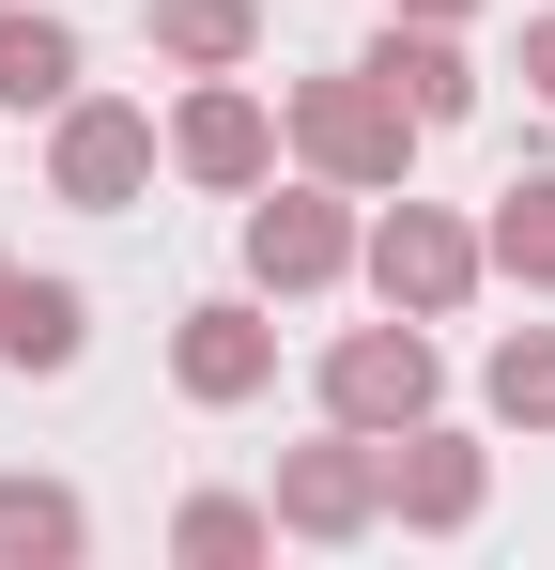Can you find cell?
I'll use <instances>...</instances> for the list:
<instances>
[{"label": "cell", "mask_w": 555, "mask_h": 570, "mask_svg": "<svg viewBox=\"0 0 555 570\" xmlns=\"http://www.w3.org/2000/svg\"><path fill=\"white\" fill-rule=\"evenodd\" d=\"M293 139H309V170H324V186H401V155H417L432 124L356 62V78H309V94H293Z\"/></svg>", "instance_id": "6da1fadb"}, {"label": "cell", "mask_w": 555, "mask_h": 570, "mask_svg": "<svg viewBox=\"0 0 555 570\" xmlns=\"http://www.w3.org/2000/svg\"><path fill=\"white\" fill-rule=\"evenodd\" d=\"M139 170H155V108H124V94H62L47 186L78 200V216H124V200H139Z\"/></svg>", "instance_id": "7a4b0ae2"}, {"label": "cell", "mask_w": 555, "mask_h": 570, "mask_svg": "<svg viewBox=\"0 0 555 570\" xmlns=\"http://www.w3.org/2000/svg\"><path fill=\"white\" fill-rule=\"evenodd\" d=\"M324 416H340V432H417V416H432V340H417V324H356V340L324 355Z\"/></svg>", "instance_id": "3957f363"}, {"label": "cell", "mask_w": 555, "mask_h": 570, "mask_svg": "<svg viewBox=\"0 0 555 570\" xmlns=\"http://www.w3.org/2000/svg\"><path fill=\"white\" fill-rule=\"evenodd\" d=\"M171 371H185V401H263V385H278V324H263V308H232V293H216V308H185Z\"/></svg>", "instance_id": "277c9868"}, {"label": "cell", "mask_w": 555, "mask_h": 570, "mask_svg": "<svg viewBox=\"0 0 555 570\" xmlns=\"http://www.w3.org/2000/svg\"><path fill=\"white\" fill-rule=\"evenodd\" d=\"M171 155L201 170V186H263V155H278V124H263V94H185V124H171Z\"/></svg>", "instance_id": "5b68a950"}, {"label": "cell", "mask_w": 555, "mask_h": 570, "mask_svg": "<svg viewBox=\"0 0 555 570\" xmlns=\"http://www.w3.org/2000/svg\"><path fill=\"white\" fill-rule=\"evenodd\" d=\"M370 278L401 293V308H463V278H478V247H463L448 216H417V200H401V216L370 232Z\"/></svg>", "instance_id": "8992f818"}, {"label": "cell", "mask_w": 555, "mask_h": 570, "mask_svg": "<svg viewBox=\"0 0 555 570\" xmlns=\"http://www.w3.org/2000/svg\"><path fill=\"white\" fill-rule=\"evenodd\" d=\"M340 263H356V232H340L324 200H263V216H247V278H278V293H324Z\"/></svg>", "instance_id": "52a82bcc"}, {"label": "cell", "mask_w": 555, "mask_h": 570, "mask_svg": "<svg viewBox=\"0 0 555 570\" xmlns=\"http://www.w3.org/2000/svg\"><path fill=\"white\" fill-rule=\"evenodd\" d=\"M356 448H370V432H340V448H309V463L278 478V524H293V540H356V524H370V493H386V478H370Z\"/></svg>", "instance_id": "ba28073f"}, {"label": "cell", "mask_w": 555, "mask_h": 570, "mask_svg": "<svg viewBox=\"0 0 555 570\" xmlns=\"http://www.w3.org/2000/svg\"><path fill=\"white\" fill-rule=\"evenodd\" d=\"M0 355H16V371H78L93 355V293L78 278H16L0 293Z\"/></svg>", "instance_id": "9c48e42d"}, {"label": "cell", "mask_w": 555, "mask_h": 570, "mask_svg": "<svg viewBox=\"0 0 555 570\" xmlns=\"http://www.w3.org/2000/svg\"><path fill=\"white\" fill-rule=\"evenodd\" d=\"M370 78H386V94L417 108V124H463V108H478V78H463V47L432 31V16H417V31L386 16V47H370Z\"/></svg>", "instance_id": "30bf717a"}, {"label": "cell", "mask_w": 555, "mask_h": 570, "mask_svg": "<svg viewBox=\"0 0 555 570\" xmlns=\"http://www.w3.org/2000/svg\"><path fill=\"white\" fill-rule=\"evenodd\" d=\"M386 509H401V524H463V509H478V448H463V432L386 448Z\"/></svg>", "instance_id": "8fae6325"}, {"label": "cell", "mask_w": 555, "mask_h": 570, "mask_svg": "<svg viewBox=\"0 0 555 570\" xmlns=\"http://www.w3.org/2000/svg\"><path fill=\"white\" fill-rule=\"evenodd\" d=\"M93 524H78V493L62 478H0V570H47V556H78Z\"/></svg>", "instance_id": "7c38bea8"}, {"label": "cell", "mask_w": 555, "mask_h": 570, "mask_svg": "<svg viewBox=\"0 0 555 570\" xmlns=\"http://www.w3.org/2000/svg\"><path fill=\"white\" fill-rule=\"evenodd\" d=\"M78 94V31L62 16H0V108H62Z\"/></svg>", "instance_id": "4fadbf2b"}, {"label": "cell", "mask_w": 555, "mask_h": 570, "mask_svg": "<svg viewBox=\"0 0 555 570\" xmlns=\"http://www.w3.org/2000/svg\"><path fill=\"white\" fill-rule=\"evenodd\" d=\"M155 47H185L201 78H232L247 62V0H155Z\"/></svg>", "instance_id": "5bb4252c"}, {"label": "cell", "mask_w": 555, "mask_h": 570, "mask_svg": "<svg viewBox=\"0 0 555 570\" xmlns=\"http://www.w3.org/2000/svg\"><path fill=\"white\" fill-rule=\"evenodd\" d=\"M494 263L509 278H555V170H525V186L494 200Z\"/></svg>", "instance_id": "9a60e30c"}, {"label": "cell", "mask_w": 555, "mask_h": 570, "mask_svg": "<svg viewBox=\"0 0 555 570\" xmlns=\"http://www.w3.org/2000/svg\"><path fill=\"white\" fill-rule=\"evenodd\" d=\"M171 540H185V556H263V540H278V509H247V493H201Z\"/></svg>", "instance_id": "2e32d148"}, {"label": "cell", "mask_w": 555, "mask_h": 570, "mask_svg": "<svg viewBox=\"0 0 555 570\" xmlns=\"http://www.w3.org/2000/svg\"><path fill=\"white\" fill-rule=\"evenodd\" d=\"M494 416H541L555 432V340H494Z\"/></svg>", "instance_id": "e0dca14e"}, {"label": "cell", "mask_w": 555, "mask_h": 570, "mask_svg": "<svg viewBox=\"0 0 555 570\" xmlns=\"http://www.w3.org/2000/svg\"><path fill=\"white\" fill-rule=\"evenodd\" d=\"M525 94L555 108V16H525Z\"/></svg>", "instance_id": "ac0fdd59"}, {"label": "cell", "mask_w": 555, "mask_h": 570, "mask_svg": "<svg viewBox=\"0 0 555 570\" xmlns=\"http://www.w3.org/2000/svg\"><path fill=\"white\" fill-rule=\"evenodd\" d=\"M386 16H432V31H448V16H463V0H386Z\"/></svg>", "instance_id": "d6986e66"}, {"label": "cell", "mask_w": 555, "mask_h": 570, "mask_svg": "<svg viewBox=\"0 0 555 570\" xmlns=\"http://www.w3.org/2000/svg\"><path fill=\"white\" fill-rule=\"evenodd\" d=\"M0 293H16V263H0Z\"/></svg>", "instance_id": "ffe728a7"}]
</instances>
